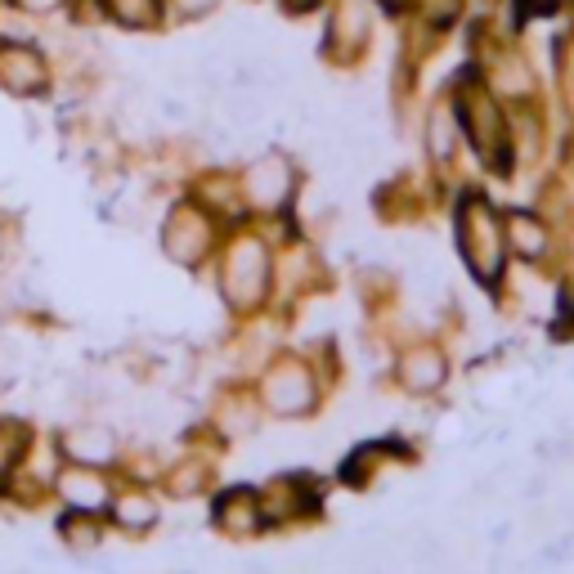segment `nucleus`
<instances>
[{"label": "nucleus", "mask_w": 574, "mask_h": 574, "mask_svg": "<svg viewBox=\"0 0 574 574\" xmlns=\"http://www.w3.org/2000/svg\"><path fill=\"white\" fill-rule=\"evenodd\" d=\"M59 494H64L72 507H100V503L108 498L104 481H100V475H90V471H68L64 481H59Z\"/></svg>", "instance_id": "obj_7"}, {"label": "nucleus", "mask_w": 574, "mask_h": 574, "mask_svg": "<svg viewBox=\"0 0 574 574\" xmlns=\"http://www.w3.org/2000/svg\"><path fill=\"white\" fill-rule=\"evenodd\" d=\"M306 5H314V0H292V10H306Z\"/></svg>", "instance_id": "obj_16"}, {"label": "nucleus", "mask_w": 574, "mask_h": 574, "mask_svg": "<svg viewBox=\"0 0 574 574\" xmlns=\"http://www.w3.org/2000/svg\"><path fill=\"white\" fill-rule=\"evenodd\" d=\"M269 404L278 413H306L310 409V377L301 368H283L269 381Z\"/></svg>", "instance_id": "obj_4"}, {"label": "nucleus", "mask_w": 574, "mask_h": 574, "mask_svg": "<svg viewBox=\"0 0 574 574\" xmlns=\"http://www.w3.org/2000/svg\"><path fill=\"white\" fill-rule=\"evenodd\" d=\"M0 81L14 94H36L45 85V68L27 45H0Z\"/></svg>", "instance_id": "obj_2"}, {"label": "nucleus", "mask_w": 574, "mask_h": 574, "mask_svg": "<svg viewBox=\"0 0 574 574\" xmlns=\"http://www.w3.org/2000/svg\"><path fill=\"white\" fill-rule=\"evenodd\" d=\"M153 516H158V507H153L149 498H126V503H117V520L130 525V530H144V525H153Z\"/></svg>", "instance_id": "obj_11"}, {"label": "nucleus", "mask_w": 574, "mask_h": 574, "mask_svg": "<svg viewBox=\"0 0 574 574\" xmlns=\"http://www.w3.org/2000/svg\"><path fill=\"white\" fill-rule=\"evenodd\" d=\"M287 167L278 162V158H265L256 171H252V180H248V194H252V203H261V207H278L283 198H287Z\"/></svg>", "instance_id": "obj_5"}, {"label": "nucleus", "mask_w": 574, "mask_h": 574, "mask_svg": "<svg viewBox=\"0 0 574 574\" xmlns=\"http://www.w3.org/2000/svg\"><path fill=\"white\" fill-rule=\"evenodd\" d=\"M211 5H216V0H180L184 14H203V10H211Z\"/></svg>", "instance_id": "obj_14"}, {"label": "nucleus", "mask_w": 574, "mask_h": 574, "mask_svg": "<svg viewBox=\"0 0 574 574\" xmlns=\"http://www.w3.org/2000/svg\"><path fill=\"white\" fill-rule=\"evenodd\" d=\"M462 238H467V256H471V265L481 269V278H494V269H498V229H494V220L490 216H481V207H475L467 220H462Z\"/></svg>", "instance_id": "obj_1"}, {"label": "nucleus", "mask_w": 574, "mask_h": 574, "mask_svg": "<svg viewBox=\"0 0 574 574\" xmlns=\"http://www.w3.org/2000/svg\"><path fill=\"white\" fill-rule=\"evenodd\" d=\"M19 5H23V10H50L55 0H19Z\"/></svg>", "instance_id": "obj_15"}, {"label": "nucleus", "mask_w": 574, "mask_h": 574, "mask_svg": "<svg viewBox=\"0 0 574 574\" xmlns=\"http://www.w3.org/2000/svg\"><path fill=\"white\" fill-rule=\"evenodd\" d=\"M512 238H516V248L525 256H539L543 252V229H535L530 216H512Z\"/></svg>", "instance_id": "obj_10"}, {"label": "nucleus", "mask_w": 574, "mask_h": 574, "mask_svg": "<svg viewBox=\"0 0 574 574\" xmlns=\"http://www.w3.org/2000/svg\"><path fill=\"white\" fill-rule=\"evenodd\" d=\"M445 377V364L436 359V355H413L409 364H404V381L413 391H422V387H436V381Z\"/></svg>", "instance_id": "obj_9"}, {"label": "nucleus", "mask_w": 574, "mask_h": 574, "mask_svg": "<svg viewBox=\"0 0 574 574\" xmlns=\"http://www.w3.org/2000/svg\"><path fill=\"white\" fill-rule=\"evenodd\" d=\"M162 113H167L171 122H184V117H188V108H184V100H162Z\"/></svg>", "instance_id": "obj_12"}, {"label": "nucleus", "mask_w": 574, "mask_h": 574, "mask_svg": "<svg viewBox=\"0 0 574 574\" xmlns=\"http://www.w3.org/2000/svg\"><path fill=\"white\" fill-rule=\"evenodd\" d=\"M64 449L72 454V462L100 467V462L113 458L117 440H113V431H104V426H77V431H68V436H64Z\"/></svg>", "instance_id": "obj_3"}, {"label": "nucleus", "mask_w": 574, "mask_h": 574, "mask_svg": "<svg viewBox=\"0 0 574 574\" xmlns=\"http://www.w3.org/2000/svg\"><path fill=\"white\" fill-rule=\"evenodd\" d=\"M14 462V440L10 436H0V471H5Z\"/></svg>", "instance_id": "obj_13"}, {"label": "nucleus", "mask_w": 574, "mask_h": 574, "mask_svg": "<svg viewBox=\"0 0 574 574\" xmlns=\"http://www.w3.org/2000/svg\"><path fill=\"white\" fill-rule=\"evenodd\" d=\"M108 10L126 27H149L158 19V0H108Z\"/></svg>", "instance_id": "obj_8"}, {"label": "nucleus", "mask_w": 574, "mask_h": 574, "mask_svg": "<svg viewBox=\"0 0 574 574\" xmlns=\"http://www.w3.org/2000/svg\"><path fill=\"white\" fill-rule=\"evenodd\" d=\"M167 243H171V256L198 261V256H203V243H207V229H203L194 216H180V220L167 229Z\"/></svg>", "instance_id": "obj_6"}]
</instances>
